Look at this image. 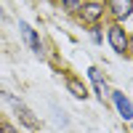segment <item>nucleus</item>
<instances>
[{
	"instance_id": "9d476101",
	"label": "nucleus",
	"mask_w": 133,
	"mask_h": 133,
	"mask_svg": "<svg viewBox=\"0 0 133 133\" xmlns=\"http://www.w3.org/2000/svg\"><path fill=\"white\" fill-rule=\"evenodd\" d=\"M0 133H16L11 125H5V123H0Z\"/></svg>"
},
{
	"instance_id": "f257e3e1",
	"label": "nucleus",
	"mask_w": 133,
	"mask_h": 133,
	"mask_svg": "<svg viewBox=\"0 0 133 133\" xmlns=\"http://www.w3.org/2000/svg\"><path fill=\"white\" fill-rule=\"evenodd\" d=\"M3 96H5L8 101H11V107L16 109V115H19V120H21V123H24L27 128H32V130H37V125H40V123H37V120H35V115H32L29 109H27L24 104L19 101V98H14V96H11V93H3Z\"/></svg>"
},
{
	"instance_id": "1a4fd4ad",
	"label": "nucleus",
	"mask_w": 133,
	"mask_h": 133,
	"mask_svg": "<svg viewBox=\"0 0 133 133\" xmlns=\"http://www.w3.org/2000/svg\"><path fill=\"white\" fill-rule=\"evenodd\" d=\"M64 5L69 11H75V8H80V0H64Z\"/></svg>"
},
{
	"instance_id": "f03ea898",
	"label": "nucleus",
	"mask_w": 133,
	"mask_h": 133,
	"mask_svg": "<svg viewBox=\"0 0 133 133\" xmlns=\"http://www.w3.org/2000/svg\"><path fill=\"white\" fill-rule=\"evenodd\" d=\"M19 29H21V35H24L27 45H29V48H32V51H35L37 56H40V53H43V45H40V37L35 35V29H32L27 21H19Z\"/></svg>"
},
{
	"instance_id": "0eeeda50",
	"label": "nucleus",
	"mask_w": 133,
	"mask_h": 133,
	"mask_svg": "<svg viewBox=\"0 0 133 133\" xmlns=\"http://www.w3.org/2000/svg\"><path fill=\"white\" fill-rule=\"evenodd\" d=\"M66 88H69V91H72L77 98H85V85H83V83H77L75 77H69V80H66Z\"/></svg>"
},
{
	"instance_id": "20e7f679",
	"label": "nucleus",
	"mask_w": 133,
	"mask_h": 133,
	"mask_svg": "<svg viewBox=\"0 0 133 133\" xmlns=\"http://www.w3.org/2000/svg\"><path fill=\"white\" fill-rule=\"evenodd\" d=\"M112 98H115V104H117V112L123 115L125 120H133V104L128 101V98H125L123 93H117V91L112 93Z\"/></svg>"
},
{
	"instance_id": "39448f33",
	"label": "nucleus",
	"mask_w": 133,
	"mask_h": 133,
	"mask_svg": "<svg viewBox=\"0 0 133 133\" xmlns=\"http://www.w3.org/2000/svg\"><path fill=\"white\" fill-rule=\"evenodd\" d=\"M109 8H112V14L117 19H125L133 8V0H109Z\"/></svg>"
},
{
	"instance_id": "7ed1b4c3",
	"label": "nucleus",
	"mask_w": 133,
	"mask_h": 133,
	"mask_svg": "<svg viewBox=\"0 0 133 133\" xmlns=\"http://www.w3.org/2000/svg\"><path fill=\"white\" fill-rule=\"evenodd\" d=\"M109 43H112V48L117 53H125L128 51V37H125V32L120 27H109Z\"/></svg>"
},
{
	"instance_id": "423d86ee",
	"label": "nucleus",
	"mask_w": 133,
	"mask_h": 133,
	"mask_svg": "<svg viewBox=\"0 0 133 133\" xmlns=\"http://www.w3.org/2000/svg\"><path fill=\"white\" fill-rule=\"evenodd\" d=\"M98 16H101V5H98V3H88L85 11H83V19L85 21H96Z\"/></svg>"
},
{
	"instance_id": "6e6552de",
	"label": "nucleus",
	"mask_w": 133,
	"mask_h": 133,
	"mask_svg": "<svg viewBox=\"0 0 133 133\" xmlns=\"http://www.w3.org/2000/svg\"><path fill=\"white\" fill-rule=\"evenodd\" d=\"M88 75H91V80H93V85L98 88V93H101V98H104V96H107L109 91H107V85L101 83V77H98V72H96V69H88Z\"/></svg>"
}]
</instances>
